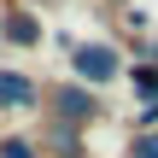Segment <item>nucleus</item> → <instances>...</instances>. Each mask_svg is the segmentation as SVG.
<instances>
[{
    "label": "nucleus",
    "instance_id": "1",
    "mask_svg": "<svg viewBox=\"0 0 158 158\" xmlns=\"http://www.w3.org/2000/svg\"><path fill=\"white\" fill-rule=\"evenodd\" d=\"M41 100V88L29 82V76H18V70H0V111H29Z\"/></svg>",
    "mask_w": 158,
    "mask_h": 158
},
{
    "label": "nucleus",
    "instance_id": "2",
    "mask_svg": "<svg viewBox=\"0 0 158 158\" xmlns=\"http://www.w3.org/2000/svg\"><path fill=\"white\" fill-rule=\"evenodd\" d=\"M76 70H82L88 82H111V76H117V53H111V47H76Z\"/></svg>",
    "mask_w": 158,
    "mask_h": 158
},
{
    "label": "nucleus",
    "instance_id": "3",
    "mask_svg": "<svg viewBox=\"0 0 158 158\" xmlns=\"http://www.w3.org/2000/svg\"><path fill=\"white\" fill-rule=\"evenodd\" d=\"M59 117H94V94L88 88H59Z\"/></svg>",
    "mask_w": 158,
    "mask_h": 158
},
{
    "label": "nucleus",
    "instance_id": "4",
    "mask_svg": "<svg viewBox=\"0 0 158 158\" xmlns=\"http://www.w3.org/2000/svg\"><path fill=\"white\" fill-rule=\"evenodd\" d=\"M6 35H12V41H35V35H41V23H35V18H23V12H12V18H6Z\"/></svg>",
    "mask_w": 158,
    "mask_h": 158
},
{
    "label": "nucleus",
    "instance_id": "5",
    "mask_svg": "<svg viewBox=\"0 0 158 158\" xmlns=\"http://www.w3.org/2000/svg\"><path fill=\"white\" fill-rule=\"evenodd\" d=\"M0 158H41V152H35L29 141H6V147H0Z\"/></svg>",
    "mask_w": 158,
    "mask_h": 158
},
{
    "label": "nucleus",
    "instance_id": "6",
    "mask_svg": "<svg viewBox=\"0 0 158 158\" xmlns=\"http://www.w3.org/2000/svg\"><path fill=\"white\" fill-rule=\"evenodd\" d=\"M135 158H158V135H141L135 141Z\"/></svg>",
    "mask_w": 158,
    "mask_h": 158
}]
</instances>
